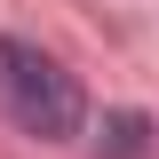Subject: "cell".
Listing matches in <instances>:
<instances>
[{
	"mask_svg": "<svg viewBox=\"0 0 159 159\" xmlns=\"http://www.w3.org/2000/svg\"><path fill=\"white\" fill-rule=\"evenodd\" d=\"M0 103L16 119L24 135L40 143H72L88 127V96H80V80L64 72L40 40H0Z\"/></svg>",
	"mask_w": 159,
	"mask_h": 159,
	"instance_id": "cell-1",
	"label": "cell"
},
{
	"mask_svg": "<svg viewBox=\"0 0 159 159\" xmlns=\"http://www.w3.org/2000/svg\"><path fill=\"white\" fill-rule=\"evenodd\" d=\"M151 151V119L143 111H119L111 127H103V159H143Z\"/></svg>",
	"mask_w": 159,
	"mask_h": 159,
	"instance_id": "cell-2",
	"label": "cell"
}]
</instances>
